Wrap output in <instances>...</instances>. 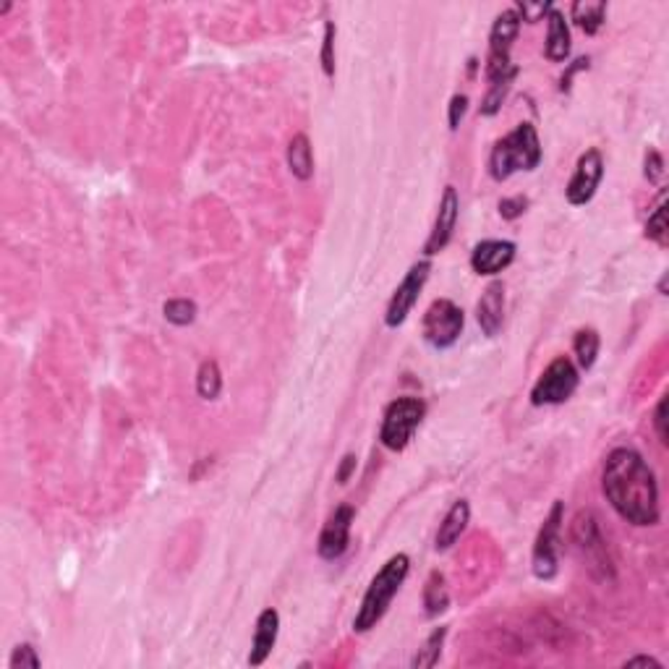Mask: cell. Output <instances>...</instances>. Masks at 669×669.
Masks as SVG:
<instances>
[{
    "label": "cell",
    "mask_w": 669,
    "mask_h": 669,
    "mask_svg": "<svg viewBox=\"0 0 669 669\" xmlns=\"http://www.w3.org/2000/svg\"><path fill=\"white\" fill-rule=\"evenodd\" d=\"M570 539L576 544V552L580 554V560L588 565V570L596 576V578L607 580L614 576V568H612V560H609L607 552V542L599 531V520L591 510H580L573 526H570Z\"/></svg>",
    "instance_id": "cell-5"
},
{
    "label": "cell",
    "mask_w": 669,
    "mask_h": 669,
    "mask_svg": "<svg viewBox=\"0 0 669 669\" xmlns=\"http://www.w3.org/2000/svg\"><path fill=\"white\" fill-rule=\"evenodd\" d=\"M517 31H520V16L516 13V8L502 11L494 19V27H491V34H489V56L510 58Z\"/></svg>",
    "instance_id": "cell-16"
},
{
    "label": "cell",
    "mask_w": 669,
    "mask_h": 669,
    "mask_svg": "<svg viewBox=\"0 0 669 669\" xmlns=\"http://www.w3.org/2000/svg\"><path fill=\"white\" fill-rule=\"evenodd\" d=\"M288 168L299 181H308L314 176V152L306 134H296L288 144Z\"/></svg>",
    "instance_id": "cell-19"
},
{
    "label": "cell",
    "mask_w": 669,
    "mask_h": 669,
    "mask_svg": "<svg viewBox=\"0 0 669 669\" xmlns=\"http://www.w3.org/2000/svg\"><path fill=\"white\" fill-rule=\"evenodd\" d=\"M277 633H280V614L277 609H265L256 617V630H254V640H251V654H248V665L259 667L267 662V656L273 654L274 643H277Z\"/></svg>",
    "instance_id": "cell-15"
},
{
    "label": "cell",
    "mask_w": 669,
    "mask_h": 669,
    "mask_svg": "<svg viewBox=\"0 0 669 669\" xmlns=\"http://www.w3.org/2000/svg\"><path fill=\"white\" fill-rule=\"evenodd\" d=\"M604 178V157L599 150H588V152L580 154L578 165H576V173L565 188V196L573 207H583L594 199L599 183Z\"/></svg>",
    "instance_id": "cell-10"
},
{
    "label": "cell",
    "mask_w": 669,
    "mask_h": 669,
    "mask_svg": "<svg viewBox=\"0 0 669 669\" xmlns=\"http://www.w3.org/2000/svg\"><path fill=\"white\" fill-rule=\"evenodd\" d=\"M562 516H565L562 502H554L549 516L542 523V528H539V536L534 544V557H531L534 576L539 580H552L557 576V539H560Z\"/></svg>",
    "instance_id": "cell-8"
},
{
    "label": "cell",
    "mask_w": 669,
    "mask_h": 669,
    "mask_svg": "<svg viewBox=\"0 0 669 669\" xmlns=\"http://www.w3.org/2000/svg\"><path fill=\"white\" fill-rule=\"evenodd\" d=\"M429 273H431V262H429V259L416 262V265L405 273L403 282L397 285L393 299H390V304H387V314H385V325H387V327H400V325L408 319L411 308L416 306L421 291H424Z\"/></svg>",
    "instance_id": "cell-9"
},
{
    "label": "cell",
    "mask_w": 669,
    "mask_h": 669,
    "mask_svg": "<svg viewBox=\"0 0 669 669\" xmlns=\"http://www.w3.org/2000/svg\"><path fill=\"white\" fill-rule=\"evenodd\" d=\"M424 607L429 617H437V614H442L445 609L450 607V591H447V583H445V576H442V573H437V570L426 578Z\"/></svg>",
    "instance_id": "cell-21"
},
{
    "label": "cell",
    "mask_w": 669,
    "mask_h": 669,
    "mask_svg": "<svg viewBox=\"0 0 669 669\" xmlns=\"http://www.w3.org/2000/svg\"><path fill=\"white\" fill-rule=\"evenodd\" d=\"M426 416V403L421 397L405 395L393 400L385 411V419H382V429H379V439L387 450L393 453H400L408 447L413 431L421 426Z\"/></svg>",
    "instance_id": "cell-4"
},
{
    "label": "cell",
    "mask_w": 669,
    "mask_h": 669,
    "mask_svg": "<svg viewBox=\"0 0 669 669\" xmlns=\"http://www.w3.org/2000/svg\"><path fill=\"white\" fill-rule=\"evenodd\" d=\"M457 214H460V199H457L456 186H447L445 194H442L439 210H437L434 228H431V233H429V239H426L424 244L426 256H434V254L445 251V246L450 244L453 230H456L457 225Z\"/></svg>",
    "instance_id": "cell-12"
},
{
    "label": "cell",
    "mask_w": 669,
    "mask_h": 669,
    "mask_svg": "<svg viewBox=\"0 0 669 669\" xmlns=\"http://www.w3.org/2000/svg\"><path fill=\"white\" fill-rule=\"evenodd\" d=\"M468 110V97L465 94H456L450 100V113H447V121H450V131H457L460 128V121Z\"/></svg>",
    "instance_id": "cell-32"
},
{
    "label": "cell",
    "mask_w": 669,
    "mask_h": 669,
    "mask_svg": "<svg viewBox=\"0 0 669 669\" xmlns=\"http://www.w3.org/2000/svg\"><path fill=\"white\" fill-rule=\"evenodd\" d=\"M526 207H528V199H526V196L502 199V202H500V214H502L505 220H517L520 214L526 213Z\"/></svg>",
    "instance_id": "cell-33"
},
{
    "label": "cell",
    "mask_w": 669,
    "mask_h": 669,
    "mask_svg": "<svg viewBox=\"0 0 669 669\" xmlns=\"http://www.w3.org/2000/svg\"><path fill=\"white\" fill-rule=\"evenodd\" d=\"M353 517H356V510L351 505H340L334 508V513L327 517L322 534H319V542H317V552L322 560H337L345 554V549L351 544V526H353Z\"/></svg>",
    "instance_id": "cell-11"
},
{
    "label": "cell",
    "mask_w": 669,
    "mask_h": 669,
    "mask_svg": "<svg viewBox=\"0 0 669 669\" xmlns=\"http://www.w3.org/2000/svg\"><path fill=\"white\" fill-rule=\"evenodd\" d=\"M580 374L576 364L568 356H557L552 364L542 371L539 382L531 390V403L534 405H560L570 400L573 393L578 390Z\"/></svg>",
    "instance_id": "cell-7"
},
{
    "label": "cell",
    "mask_w": 669,
    "mask_h": 669,
    "mask_svg": "<svg viewBox=\"0 0 669 669\" xmlns=\"http://www.w3.org/2000/svg\"><path fill=\"white\" fill-rule=\"evenodd\" d=\"M445 639H447V628H437L429 639H426L424 648H419V654L411 659V667L413 669H429L434 667L442 656V646H445Z\"/></svg>",
    "instance_id": "cell-24"
},
{
    "label": "cell",
    "mask_w": 669,
    "mask_h": 669,
    "mask_svg": "<svg viewBox=\"0 0 669 669\" xmlns=\"http://www.w3.org/2000/svg\"><path fill=\"white\" fill-rule=\"evenodd\" d=\"M463 325H465L463 308L450 299H437L426 308L424 319H421V333L431 348L445 351V348H453L460 340Z\"/></svg>",
    "instance_id": "cell-6"
},
{
    "label": "cell",
    "mask_w": 669,
    "mask_h": 669,
    "mask_svg": "<svg viewBox=\"0 0 669 669\" xmlns=\"http://www.w3.org/2000/svg\"><path fill=\"white\" fill-rule=\"evenodd\" d=\"M513 82H516V76H505V79L489 84L487 97L482 102V116H497L500 113V108H502V102H505V97H508Z\"/></svg>",
    "instance_id": "cell-26"
},
{
    "label": "cell",
    "mask_w": 669,
    "mask_h": 669,
    "mask_svg": "<svg viewBox=\"0 0 669 669\" xmlns=\"http://www.w3.org/2000/svg\"><path fill=\"white\" fill-rule=\"evenodd\" d=\"M468 520H471V505L465 500H457L456 505L447 510V516L442 517L439 528H437V536H434L437 552H447V549L453 547L457 539L463 536Z\"/></svg>",
    "instance_id": "cell-17"
},
{
    "label": "cell",
    "mask_w": 669,
    "mask_h": 669,
    "mask_svg": "<svg viewBox=\"0 0 669 669\" xmlns=\"http://www.w3.org/2000/svg\"><path fill=\"white\" fill-rule=\"evenodd\" d=\"M542 162V142L531 123H520L502 136L489 154V173L494 181H508L517 170H536Z\"/></svg>",
    "instance_id": "cell-3"
},
{
    "label": "cell",
    "mask_w": 669,
    "mask_h": 669,
    "mask_svg": "<svg viewBox=\"0 0 669 669\" xmlns=\"http://www.w3.org/2000/svg\"><path fill=\"white\" fill-rule=\"evenodd\" d=\"M408 570H411V560H408V554H403V552L395 554V557H390V560L382 565V570H379V573L371 578V583H369L364 599H361V607L356 612V620H353V630H356V633L371 630V628L385 617V612L393 604V599H395V594L400 591V586L408 578Z\"/></svg>",
    "instance_id": "cell-2"
},
{
    "label": "cell",
    "mask_w": 669,
    "mask_h": 669,
    "mask_svg": "<svg viewBox=\"0 0 669 669\" xmlns=\"http://www.w3.org/2000/svg\"><path fill=\"white\" fill-rule=\"evenodd\" d=\"M602 491L614 513L630 526L659 523L656 476L633 447H614L602 468Z\"/></svg>",
    "instance_id": "cell-1"
},
{
    "label": "cell",
    "mask_w": 669,
    "mask_h": 669,
    "mask_svg": "<svg viewBox=\"0 0 669 669\" xmlns=\"http://www.w3.org/2000/svg\"><path fill=\"white\" fill-rule=\"evenodd\" d=\"M570 16H573V22H576L586 34H596V31L604 27L607 3H602V0H578V3H573Z\"/></svg>",
    "instance_id": "cell-20"
},
{
    "label": "cell",
    "mask_w": 669,
    "mask_h": 669,
    "mask_svg": "<svg viewBox=\"0 0 669 669\" xmlns=\"http://www.w3.org/2000/svg\"><path fill=\"white\" fill-rule=\"evenodd\" d=\"M599 345H602V337L596 330L586 327V330H578L576 333V340H573V351H576V359H578V366L583 371H588L591 366L596 364V356H599Z\"/></svg>",
    "instance_id": "cell-22"
},
{
    "label": "cell",
    "mask_w": 669,
    "mask_h": 669,
    "mask_svg": "<svg viewBox=\"0 0 669 669\" xmlns=\"http://www.w3.org/2000/svg\"><path fill=\"white\" fill-rule=\"evenodd\" d=\"M476 319H479V327L487 337H494V334L502 330V319H505V285L500 280L489 282L476 304Z\"/></svg>",
    "instance_id": "cell-14"
},
{
    "label": "cell",
    "mask_w": 669,
    "mask_h": 669,
    "mask_svg": "<svg viewBox=\"0 0 669 669\" xmlns=\"http://www.w3.org/2000/svg\"><path fill=\"white\" fill-rule=\"evenodd\" d=\"M196 393L204 400H217L222 393V371L214 359H207L196 371Z\"/></svg>",
    "instance_id": "cell-23"
},
{
    "label": "cell",
    "mask_w": 669,
    "mask_h": 669,
    "mask_svg": "<svg viewBox=\"0 0 669 669\" xmlns=\"http://www.w3.org/2000/svg\"><path fill=\"white\" fill-rule=\"evenodd\" d=\"M622 667H656L662 669V662H656L654 656H633V659H628Z\"/></svg>",
    "instance_id": "cell-37"
},
{
    "label": "cell",
    "mask_w": 669,
    "mask_h": 669,
    "mask_svg": "<svg viewBox=\"0 0 669 669\" xmlns=\"http://www.w3.org/2000/svg\"><path fill=\"white\" fill-rule=\"evenodd\" d=\"M334 22H327L325 24V37H322V71H325V76L327 79H333L334 76Z\"/></svg>",
    "instance_id": "cell-28"
},
{
    "label": "cell",
    "mask_w": 669,
    "mask_h": 669,
    "mask_svg": "<svg viewBox=\"0 0 669 669\" xmlns=\"http://www.w3.org/2000/svg\"><path fill=\"white\" fill-rule=\"evenodd\" d=\"M549 11H552V3H549V0H542V3H523V0H520L516 5V13L520 16V22H526V24L542 22Z\"/></svg>",
    "instance_id": "cell-30"
},
{
    "label": "cell",
    "mask_w": 669,
    "mask_h": 669,
    "mask_svg": "<svg viewBox=\"0 0 669 669\" xmlns=\"http://www.w3.org/2000/svg\"><path fill=\"white\" fill-rule=\"evenodd\" d=\"M646 239H651L654 244L667 246L669 225H667V207H665V204H659V207L654 210V214L648 217V222H646Z\"/></svg>",
    "instance_id": "cell-27"
},
{
    "label": "cell",
    "mask_w": 669,
    "mask_h": 669,
    "mask_svg": "<svg viewBox=\"0 0 669 669\" xmlns=\"http://www.w3.org/2000/svg\"><path fill=\"white\" fill-rule=\"evenodd\" d=\"M643 176L648 183H659L662 176H665V160L656 150H646V157H643Z\"/></svg>",
    "instance_id": "cell-31"
},
{
    "label": "cell",
    "mask_w": 669,
    "mask_h": 669,
    "mask_svg": "<svg viewBox=\"0 0 669 669\" xmlns=\"http://www.w3.org/2000/svg\"><path fill=\"white\" fill-rule=\"evenodd\" d=\"M654 429H656V434H659V442L667 445V395L659 400V405H656V411H654Z\"/></svg>",
    "instance_id": "cell-34"
},
{
    "label": "cell",
    "mask_w": 669,
    "mask_h": 669,
    "mask_svg": "<svg viewBox=\"0 0 669 669\" xmlns=\"http://www.w3.org/2000/svg\"><path fill=\"white\" fill-rule=\"evenodd\" d=\"M516 259L513 241H482L471 254V267L476 274H497L510 267Z\"/></svg>",
    "instance_id": "cell-13"
},
{
    "label": "cell",
    "mask_w": 669,
    "mask_h": 669,
    "mask_svg": "<svg viewBox=\"0 0 669 669\" xmlns=\"http://www.w3.org/2000/svg\"><path fill=\"white\" fill-rule=\"evenodd\" d=\"M549 31H547V45H544V56L552 63H562L570 56V27L565 22V16L552 8L547 13Z\"/></svg>",
    "instance_id": "cell-18"
},
{
    "label": "cell",
    "mask_w": 669,
    "mask_h": 669,
    "mask_svg": "<svg viewBox=\"0 0 669 669\" xmlns=\"http://www.w3.org/2000/svg\"><path fill=\"white\" fill-rule=\"evenodd\" d=\"M162 314L170 325L176 327H186L196 319V304L191 299H170L162 306Z\"/></svg>",
    "instance_id": "cell-25"
},
{
    "label": "cell",
    "mask_w": 669,
    "mask_h": 669,
    "mask_svg": "<svg viewBox=\"0 0 669 669\" xmlns=\"http://www.w3.org/2000/svg\"><path fill=\"white\" fill-rule=\"evenodd\" d=\"M583 68H588V58H578V61L573 63V65L565 71V76L560 79V90L570 91V82H573V76H576L578 71H583Z\"/></svg>",
    "instance_id": "cell-36"
},
{
    "label": "cell",
    "mask_w": 669,
    "mask_h": 669,
    "mask_svg": "<svg viewBox=\"0 0 669 669\" xmlns=\"http://www.w3.org/2000/svg\"><path fill=\"white\" fill-rule=\"evenodd\" d=\"M356 460H359V457L353 456V453H348V456L340 460V468H337V474H334L337 484H348V479H351L353 471H356Z\"/></svg>",
    "instance_id": "cell-35"
},
{
    "label": "cell",
    "mask_w": 669,
    "mask_h": 669,
    "mask_svg": "<svg viewBox=\"0 0 669 669\" xmlns=\"http://www.w3.org/2000/svg\"><path fill=\"white\" fill-rule=\"evenodd\" d=\"M39 656H37V648L31 646V643H22V646H16L13 648V654H11V659H8V667L11 669H22V667H30V669H39Z\"/></svg>",
    "instance_id": "cell-29"
}]
</instances>
